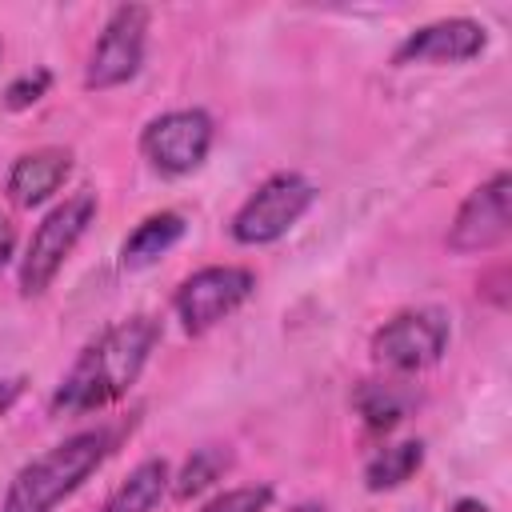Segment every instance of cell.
Returning a JSON list of instances; mask_svg holds the SVG:
<instances>
[{"label":"cell","mask_w":512,"mask_h":512,"mask_svg":"<svg viewBox=\"0 0 512 512\" xmlns=\"http://www.w3.org/2000/svg\"><path fill=\"white\" fill-rule=\"evenodd\" d=\"M160 340V320L156 316H128L112 328H104L64 372V380L52 392V412L56 416H88L120 396L132 392L140 380L152 348Z\"/></svg>","instance_id":"obj_1"},{"label":"cell","mask_w":512,"mask_h":512,"mask_svg":"<svg viewBox=\"0 0 512 512\" xmlns=\"http://www.w3.org/2000/svg\"><path fill=\"white\" fill-rule=\"evenodd\" d=\"M112 444H116V436L108 428H84L60 444H52L44 456L28 460L12 476L0 512H56L108 460Z\"/></svg>","instance_id":"obj_2"},{"label":"cell","mask_w":512,"mask_h":512,"mask_svg":"<svg viewBox=\"0 0 512 512\" xmlns=\"http://www.w3.org/2000/svg\"><path fill=\"white\" fill-rule=\"evenodd\" d=\"M96 220V192H72L64 204H56L32 232L28 252L20 260V292L24 296H44L52 280L60 276L64 260L76 252L80 236Z\"/></svg>","instance_id":"obj_3"},{"label":"cell","mask_w":512,"mask_h":512,"mask_svg":"<svg viewBox=\"0 0 512 512\" xmlns=\"http://www.w3.org/2000/svg\"><path fill=\"white\" fill-rule=\"evenodd\" d=\"M316 204V184L304 180L300 172H272L264 184H256V192L236 208L228 232L236 244H272L284 232H292L300 224V216Z\"/></svg>","instance_id":"obj_4"},{"label":"cell","mask_w":512,"mask_h":512,"mask_svg":"<svg viewBox=\"0 0 512 512\" xmlns=\"http://www.w3.org/2000/svg\"><path fill=\"white\" fill-rule=\"evenodd\" d=\"M452 340V324L440 308H408L384 320L372 332V360L388 372H424L432 368Z\"/></svg>","instance_id":"obj_5"},{"label":"cell","mask_w":512,"mask_h":512,"mask_svg":"<svg viewBox=\"0 0 512 512\" xmlns=\"http://www.w3.org/2000/svg\"><path fill=\"white\" fill-rule=\"evenodd\" d=\"M252 292H256V272L252 268L208 264V268H196L192 276L180 280V288L172 296V308H176V320L184 324V332L204 336L224 316H232Z\"/></svg>","instance_id":"obj_6"},{"label":"cell","mask_w":512,"mask_h":512,"mask_svg":"<svg viewBox=\"0 0 512 512\" xmlns=\"http://www.w3.org/2000/svg\"><path fill=\"white\" fill-rule=\"evenodd\" d=\"M212 136H216V128L204 108H172L144 124L140 156L160 176H188L208 160Z\"/></svg>","instance_id":"obj_7"},{"label":"cell","mask_w":512,"mask_h":512,"mask_svg":"<svg viewBox=\"0 0 512 512\" xmlns=\"http://www.w3.org/2000/svg\"><path fill=\"white\" fill-rule=\"evenodd\" d=\"M148 20L152 12L144 4H120L112 8V16L104 20L92 52H88V64H84V88H116V84H128L140 64H144V48H148Z\"/></svg>","instance_id":"obj_8"},{"label":"cell","mask_w":512,"mask_h":512,"mask_svg":"<svg viewBox=\"0 0 512 512\" xmlns=\"http://www.w3.org/2000/svg\"><path fill=\"white\" fill-rule=\"evenodd\" d=\"M508 232H512V176L496 172L464 196V204L448 228V248L460 256L492 252L508 240Z\"/></svg>","instance_id":"obj_9"},{"label":"cell","mask_w":512,"mask_h":512,"mask_svg":"<svg viewBox=\"0 0 512 512\" xmlns=\"http://www.w3.org/2000/svg\"><path fill=\"white\" fill-rule=\"evenodd\" d=\"M484 48H488L484 24H476L468 16H448V20H432V24L412 28L396 44L392 64L396 68H408V64H464V60H476Z\"/></svg>","instance_id":"obj_10"},{"label":"cell","mask_w":512,"mask_h":512,"mask_svg":"<svg viewBox=\"0 0 512 512\" xmlns=\"http://www.w3.org/2000/svg\"><path fill=\"white\" fill-rule=\"evenodd\" d=\"M68 176H72V152L48 144V148H32V152L16 156L4 192L16 208H40L44 200H52L64 188Z\"/></svg>","instance_id":"obj_11"},{"label":"cell","mask_w":512,"mask_h":512,"mask_svg":"<svg viewBox=\"0 0 512 512\" xmlns=\"http://www.w3.org/2000/svg\"><path fill=\"white\" fill-rule=\"evenodd\" d=\"M180 236H184V216L180 212H152L120 244V264L132 268V272H140V268L156 264L168 248H176Z\"/></svg>","instance_id":"obj_12"},{"label":"cell","mask_w":512,"mask_h":512,"mask_svg":"<svg viewBox=\"0 0 512 512\" xmlns=\"http://www.w3.org/2000/svg\"><path fill=\"white\" fill-rule=\"evenodd\" d=\"M172 488V468L168 460L152 456L140 460L104 500V512H156V504L164 500V492Z\"/></svg>","instance_id":"obj_13"},{"label":"cell","mask_w":512,"mask_h":512,"mask_svg":"<svg viewBox=\"0 0 512 512\" xmlns=\"http://www.w3.org/2000/svg\"><path fill=\"white\" fill-rule=\"evenodd\" d=\"M412 392L404 384H392V380H364L356 388V412L360 420L372 428V432H388L396 428L408 412H412Z\"/></svg>","instance_id":"obj_14"},{"label":"cell","mask_w":512,"mask_h":512,"mask_svg":"<svg viewBox=\"0 0 512 512\" xmlns=\"http://www.w3.org/2000/svg\"><path fill=\"white\" fill-rule=\"evenodd\" d=\"M424 464V440H400L380 448L368 464H364V488L368 492H392L400 484H408Z\"/></svg>","instance_id":"obj_15"},{"label":"cell","mask_w":512,"mask_h":512,"mask_svg":"<svg viewBox=\"0 0 512 512\" xmlns=\"http://www.w3.org/2000/svg\"><path fill=\"white\" fill-rule=\"evenodd\" d=\"M228 468H232V452H228V448H220V444H204V448H196V452L184 460V468L172 476V492H176V500H192V496L208 492Z\"/></svg>","instance_id":"obj_16"},{"label":"cell","mask_w":512,"mask_h":512,"mask_svg":"<svg viewBox=\"0 0 512 512\" xmlns=\"http://www.w3.org/2000/svg\"><path fill=\"white\" fill-rule=\"evenodd\" d=\"M272 484H244V488H228L220 496H212L200 512H268L272 504Z\"/></svg>","instance_id":"obj_17"},{"label":"cell","mask_w":512,"mask_h":512,"mask_svg":"<svg viewBox=\"0 0 512 512\" xmlns=\"http://www.w3.org/2000/svg\"><path fill=\"white\" fill-rule=\"evenodd\" d=\"M52 88V72L48 68H32V72H20L8 88H4V108L8 112H24L32 104H40Z\"/></svg>","instance_id":"obj_18"},{"label":"cell","mask_w":512,"mask_h":512,"mask_svg":"<svg viewBox=\"0 0 512 512\" xmlns=\"http://www.w3.org/2000/svg\"><path fill=\"white\" fill-rule=\"evenodd\" d=\"M12 256H16V224L0 212V272L12 264Z\"/></svg>","instance_id":"obj_19"},{"label":"cell","mask_w":512,"mask_h":512,"mask_svg":"<svg viewBox=\"0 0 512 512\" xmlns=\"http://www.w3.org/2000/svg\"><path fill=\"white\" fill-rule=\"evenodd\" d=\"M24 388H28V380H24V376H4V380H0V416H4L20 396H24Z\"/></svg>","instance_id":"obj_20"},{"label":"cell","mask_w":512,"mask_h":512,"mask_svg":"<svg viewBox=\"0 0 512 512\" xmlns=\"http://www.w3.org/2000/svg\"><path fill=\"white\" fill-rule=\"evenodd\" d=\"M448 512H492V508H488V504H480V500H468V496H464V500H456Z\"/></svg>","instance_id":"obj_21"},{"label":"cell","mask_w":512,"mask_h":512,"mask_svg":"<svg viewBox=\"0 0 512 512\" xmlns=\"http://www.w3.org/2000/svg\"><path fill=\"white\" fill-rule=\"evenodd\" d=\"M288 512H328L324 504H316V500H304V504H292Z\"/></svg>","instance_id":"obj_22"},{"label":"cell","mask_w":512,"mask_h":512,"mask_svg":"<svg viewBox=\"0 0 512 512\" xmlns=\"http://www.w3.org/2000/svg\"><path fill=\"white\" fill-rule=\"evenodd\" d=\"M0 56H4V44H0Z\"/></svg>","instance_id":"obj_23"}]
</instances>
